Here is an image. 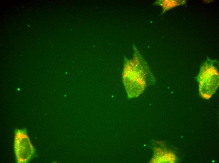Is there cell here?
I'll return each instance as SVG.
<instances>
[{
    "mask_svg": "<svg viewBox=\"0 0 219 163\" xmlns=\"http://www.w3.org/2000/svg\"><path fill=\"white\" fill-rule=\"evenodd\" d=\"M218 63L216 60L207 59L201 66L197 77L201 97L208 100L216 92L219 85Z\"/></svg>",
    "mask_w": 219,
    "mask_h": 163,
    "instance_id": "6da1fadb",
    "label": "cell"
},
{
    "mask_svg": "<svg viewBox=\"0 0 219 163\" xmlns=\"http://www.w3.org/2000/svg\"><path fill=\"white\" fill-rule=\"evenodd\" d=\"M14 148L16 161L26 163L31 160L35 152L26 130L17 129L15 132Z\"/></svg>",
    "mask_w": 219,
    "mask_h": 163,
    "instance_id": "7a4b0ae2",
    "label": "cell"
},
{
    "mask_svg": "<svg viewBox=\"0 0 219 163\" xmlns=\"http://www.w3.org/2000/svg\"><path fill=\"white\" fill-rule=\"evenodd\" d=\"M185 0H159L156 4L163 8L164 12L177 6L183 5L186 3Z\"/></svg>",
    "mask_w": 219,
    "mask_h": 163,
    "instance_id": "3957f363",
    "label": "cell"
}]
</instances>
